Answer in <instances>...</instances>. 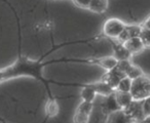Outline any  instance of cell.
<instances>
[{
	"mask_svg": "<svg viewBox=\"0 0 150 123\" xmlns=\"http://www.w3.org/2000/svg\"><path fill=\"white\" fill-rule=\"evenodd\" d=\"M131 94L134 101L142 102L150 96V77L143 75L137 79L133 80L131 88Z\"/></svg>",
	"mask_w": 150,
	"mask_h": 123,
	"instance_id": "obj_1",
	"label": "cell"
},
{
	"mask_svg": "<svg viewBox=\"0 0 150 123\" xmlns=\"http://www.w3.org/2000/svg\"><path fill=\"white\" fill-rule=\"evenodd\" d=\"M125 24L116 18H110L103 25V34L110 39H118L125 28Z\"/></svg>",
	"mask_w": 150,
	"mask_h": 123,
	"instance_id": "obj_2",
	"label": "cell"
},
{
	"mask_svg": "<svg viewBox=\"0 0 150 123\" xmlns=\"http://www.w3.org/2000/svg\"><path fill=\"white\" fill-rule=\"evenodd\" d=\"M94 109V103H86L81 102L79 106L75 111L73 122L74 123H88L91 114Z\"/></svg>",
	"mask_w": 150,
	"mask_h": 123,
	"instance_id": "obj_3",
	"label": "cell"
},
{
	"mask_svg": "<svg viewBox=\"0 0 150 123\" xmlns=\"http://www.w3.org/2000/svg\"><path fill=\"white\" fill-rule=\"evenodd\" d=\"M127 116H129L133 121H138V122H142L145 118L142 111V102L139 101H134L129 106H127L125 109H123Z\"/></svg>",
	"mask_w": 150,
	"mask_h": 123,
	"instance_id": "obj_4",
	"label": "cell"
},
{
	"mask_svg": "<svg viewBox=\"0 0 150 123\" xmlns=\"http://www.w3.org/2000/svg\"><path fill=\"white\" fill-rule=\"evenodd\" d=\"M123 77H125V75L123 73H121L120 71L114 68L113 70L111 71H107V73L105 74V76L102 78V80L104 82H106L113 90H116V87H117V84L118 82L122 79Z\"/></svg>",
	"mask_w": 150,
	"mask_h": 123,
	"instance_id": "obj_5",
	"label": "cell"
},
{
	"mask_svg": "<svg viewBox=\"0 0 150 123\" xmlns=\"http://www.w3.org/2000/svg\"><path fill=\"white\" fill-rule=\"evenodd\" d=\"M141 30H142L141 25H127L125 30H123V32L121 33V35L116 40H118L121 43H125V41H127L131 38L140 36Z\"/></svg>",
	"mask_w": 150,
	"mask_h": 123,
	"instance_id": "obj_6",
	"label": "cell"
},
{
	"mask_svg": "<svg viewBox=\"0 0 150 123\" xmlns=\"http://www.w3.org/2000/svg\"><path fill=\"white\" fill-rule=\"evenodd\" d=\"M112 42V47H113V53H114V58L117 60H129L132 54L127 51V49L125 47L123 43L119 42L116 39H111Z\"/></svg>",
	"mask_w": 150,
	"mask_h": 123,
	"instance_id": "obj_7",
	"label": "cell"
},
{
	"mask_svg": "<svg viewBox=\"0 0 150 123\" xmlns=\"http://www.w3.org/2000/svg\"><path fill=\"white\" fill-rule=\"evenodd\" d=\"M105 100L101 104V109H102V112L106 115H110L111 113L116 112L118 110H121L119 108L118 104L116 102V98H115L114 93L110 94L108 96H104Z\"/></svg>",
	"mask_w": 150,
	"mask_h": 123,
	"instance_id": "obj_8",
	"label": "cell"
},
{
	"mask_svg": "<svg viewBox=\"0 0 150 123\" xmlns=\"http://www.w3.org/2000/svg\"><path fill=\"white\" fill-rule=\"evenodd\" d=\"M123 45H125V47L127 48V51H129L132 56L136 53H139V52H141L142 50L145 48V46H144L143 42H142L141 38H140L139 36L129 39L127 41H125V43H123Z\"/></svg>",
	"mask_w": 150,
	"mask_h": 123,
	"instance_id": "obj_9",
	"label": "cell"
},
{
	"mask_svg": "<svg viewBox=\"0 0 150 123\" xmlns=\"http://www.w3.org/2000/svg\"><path fill=\"white\" fill-rule=\"evenodd\" d=\"M134 121L123 110H118L116 112L111 113L108 115L107 123H133Z\"/></svg>",
	"mask_w": 150,
	"mask_h": 123,
	"instance_id": "obj_10",
	"label": "cell"
},
{
	"mask_svg": "<svg viewBox=\"0 0 150 123\" xmlns=\"http://www.w3.org/2000/svg\"><path fill=\"white\" fill-rule=\"evenodd\" d=\"M115 98H116V102L118 104L119 108L121 110L125 109L127 106L132 104L134 102V98L132 96L131 92H119V91H115L114 92Z\"/></svg>",
	"mask_w": 150,
	"mask_h": 123,
	"instance_id": "obj_11",
	"label": "cell"
},
{
	"mask_svg": "<svg viewBox=\"0 0 150 123\" xmlns=\"http://www.w3.org/2000/svg\"><path fill=\"white\" fill-rule=\"evenodd\" d=\"M108 0H92L88 9L96 13H103L108 8Z\"/></svg>",
	"mask_w": 150,
	"mask_h": 123,
	"instance_id": "obj_12",
	"label": "cell"
},
{
	"mask_svg": "<svg viewBox=\"0 0 150 123\" xmlns=\"http://www.w3.org/2000/svg\"><path fill=\"white\" fill-rule=\"evenodd\" d=\"M59 112H60V107L54 98H50L46 102L45 106H44V113L47 117H56L58 116Z\"/></svg>",
	"mask_w": 150,
	"mask_h": 123,
	"instance_id": "obj_13",
	"label": "cell"
},
{
	"mask_svg": "<svg viewBox=\"0 0 150 123\" xmlns=\"http://www.w3.org/2000/svg\"><path fill=\"white\" fill-rule=\"evenodd\" d=\"M92 85L94 86L97 94L99 93L103 96H108L115 92V90H113L112 88H111L106 82L103 81V80H101V81H99V82H96V83L92 84Z\"/></svg>",
	"mask_w": 150,
	"mask_h": 123,
	"instance_id": "obj_14",
	"label": "cell"
},
{
	"mask_svg": "<svg viewBox=\"0 0 150 123\" xmlns=\"http://www.w3.org/2000/svg\"><path fill=\"white\" fill-rule=\"evenodd\" d=\"M96 96H97V92L92 84L84 86L81 89V92H80V96L82 98V102H86V103H94Z\"/></svg>",
	"mask_w": 150,
	"mask_h": 123,
	"instance_id": "obj_15",
	"label": "cell"
},
{
	"mask_svg": "<svg viewBox=\"0 0 150 123\" xmlns=\"http://www.w3.org/2000/svg\"><path fill=\"white\" fill-rule=\"evenodd\" d=\"M96 63L102 68H104L105 70H107V71H111L117 66L118 60L114 56H106V58H99Z\"/></svg>",
	"mask_w": 150,
	"mask_h": 123,
	"instance_id": "obj_16",
	"label": "cell"
},
{
	"mask_svg": "<svg viewBox=\"0 0 150 123\" xmlns=\"http://www.w3.org/2000/svg\"><path fill=\"white\" fill-rule=\"evenodd\" d=\"M132 83H133V80L129 79V77H123L120 81L117 84V87L115 91H119V92H129L132 88Z\"/></svg>",
	"mask_w": 150,
	"mask_h": 123,
	"instance_id": "obj_17",
	"label": "cell"
},
{
	"mask_svg": "<svg viewBox=\"0 0 150 123\" xmlns=\"http://www.w3.org/2000/svg\"><path fill=\"white\" fill-rule=\"evenodd\" d=\"M143 75H144V73L141 68L135 65H132L131 68L129 69V71L127 72V77H129V79H132V80L137 79V78L141 77V76H143Z\"/></svg>",
	"mask_w": 150,
	"mask_h": 123,
	"instance_id": "obj_18",
	"label": "cell"
},
{
	"mask_svg": "<svg viewBox=\"0 0 150 123\" xmlns=\"http://www.w3.org/2000/svg\"><path fill=\"white\" fill-rule=\"evenodd\" d=\"M139 37L141 38L145 47H150V29L142 27L141 33H140Z\"/></svg>",
	"mask_w": 150,
	"mask_h": 123,
	"instance_id": "obj_19",
	"label": "cell"
},
{
	"mask_svg": "<svg viewBox=\"0 0 150 123\" xmlns=\"http://www.w3.org/2000/svg\"><path fill=\"white\" fill-rule=\"evenodd\" d=\"M133 64L131 63V60H118V63H117L116 68L118 71H120L121 73H123L125 76H127V72L129 71V69L131 68V66Z\"/></svg>",
	"mask_w": 150,
	"mask_h": 123,
	"instance_id": "obj_20",
	"label": "cell"
},
{
	"mask_svg": "<svg viewBox=\"0 0 150 123\" xmlns=\"http://www.w3.org/2000/svg\"><path fill=\"white\" fill-rule=\"evenodd\" d=\"M142 111H143L144 116L150 117V96L142 101Z\"/></svg>",
	"mask_w": 150,
	"mask_h": 123,
	"instance_id": "obj_21",
	"label": "cell"
},
{
	"mask_svg": "<svg viewBox=\"0 0 150 123\" xmlns=\"http://www.w3.org/2000/svg\"><path fill=\"white\" fill-rule=\"evenodd\" d=\"M92 0H73V2L81 8H88Z\"/></svg>",
	"mask_w": 150,
	"mask_h": 123,
	"instance_id": "obj_22",
	"label": "cell"
},
{
	"mask_svg": "<svg viewBox=\"0 0 150 123\" xmlns=\"http://www.w3.org/2000/svg\"><path fill=\"white\" fill-rule=\"evenodd\" d=\"M141 26H142V27H144V28H147V29H150V17L148 18V19L146 20V21L144 22Z\"/></svg>",
	"mask_w": 150,
	"mask_h": 123,
	"instance_id": "obj_23",
	"label": "cell"
},
{
	"mask_svg": "<svg viewBox=\"0 0 150 123\" xmlns=\"http://www.w3.org/2000/svg\"><path fill=\"white\" fill-rule=\"evenodd\" d=\"M141 123H150V117H146V118H144V120L142 121Z\"/></svg>",
	"mask_w": 150,
	"mask_h": 123,
	"instance_id": "obj_24",
	"label": "cell"
},
{
	"mask_svg": "<svg viewBox=\"0 0 150 123\" xmlns=\"http://www.w3.org/2000/svg\"><path fill=\"white\" fill-rule=\"evenodd\" d=\"M133 123H141V122H138V121H134Z\"/></svg>",
	"mask_w": 150,
	"mask_h": 123,
	"instance_id": "obj_25",
	"label": "cell"
}]
</instances>
